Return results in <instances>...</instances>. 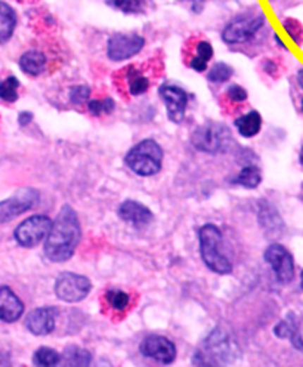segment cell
<instances>
[{
	"label": "cell",
	"mask_w": 303,
	"mask_h": 367,
	"mask_svg": "<svg viewBox=\"0 0 303 367\" xmlns=\"http://www.w3.org/2000/svg\"><path fill=\"white\" fill-rule=\"evenodd\" d=\"M109 4L125 13H138L144 9L145 0H109Z\"/></svg>",
	"instance_id": "cell-29"
},
{
	"label": "cell",
	"mask_w": 303,
	"mask_h": 367,
	"mask_svg": "<svg viewBox=\"0 0 303 367\" xmlns=\"http://www.w3.org/2000/svg\"><path fill=\"white\" fill-rule=\"evenodd\" d=\"M190 67H191L194 71L203 73V71H206V70H207V63H206V61H203L202 58H199V56H194V58H191V61H190Z\"/></svg>",
	"instance_id": "cell-34"
},
{
	"label": "cell",
	"mask_w": 303,
	"mask_h": 367,
	"mask_svg": "<svg viewBox=\"0 0 303 367\" xmlns=\"http://www.w3.org/2000/svg\"><path fill=\"white\" fill-rule=\"evenodd\" d=\"M54 290L59 301L67 304H78L87 298L90 290H92V283H90L86 275L66 271L56 277Z\"/></svg>",
	"instance_id": "cell-5"
},
{
	"label": "cell",
	"mask_w": 303,
	"mask_h": 367,
	"mask_svg": "<svg viewBox=\"0 0 303 367\" xmlns=\"http://www.w3.org/2000/svg\"><path fill=\"white\" fill-rule=\"evenodd\" d=\"M234 75V68L225 63H216L214 67L210 68L207 79L211 83H225L228 82Z\"/></svg>",
	"instance_id": "cell-27"
},
{
	"label": "cell",
	"mask_w": 303,
	"mask_h": 367,
	"mask_svg": "<svg viewBox=\"0 0 303 367\" xmlns=\"http://www.w3.org/2000/svg\"><path fill=\"white\" fill-rule=\"evenodd\" d=\"M140 352L145 359H151L160 364H172L176 359V347L166 336L149 335L140 344Z\"/></svg>",
	"instance_id": "cell-11"
},
{
	"label": "cell",
	"mask_w": 303,
	"mask_h": 367,
	"mask_svg": "<svg viewBox=\"0 0 303 367\" xmlns=\"http://www.w3.org/2000/svg\"><path fill=\"white\" fill-rule=\"evenodd\" d=\"M274 335L280 340H289L297 351H303V336L299 329V321L293 313L277 323L274 326Z\"/></svg>",
	"instance_id": "cell-17"
},
{
	"label": "cell",
	"mask_w": 303,
	"mask_h": 367,
	"mask_svg": "<svg viewBox=\"0 0 303 367\" xmlns=\"http://www.w3.org/2000/svg\"><path fill=\"white\" fill-rule=\"evenodd\" d=\"M226 97L233 102H245L247 99V91L240 85H231L228 89H226Z\"/></svg>",
	"instance_id": "cell-33"
},
{
	"label": "cell",
	"mask_w": 303,
	"mask_h": 367,
	"mask_svg": "<svg viewBox=\"0 0 303 367\" xmlns=\"http://www.w3.org/2000/svg\"><path fill=\"white\" fill-rule=\"evenodd\" d=\"M32 361L39 367H54L61 363V354L51 347H40L35 351Z\"/></svg>",
	"instance_id": "cell-24"
},
{
	"label": "cell",
	"mask_w": 303,
	"mask_h": 367,
	"mask_svg": "<svg viewBox=\"0 0 303 367\" xmlns=\"http://www.w3.org/2000/svg\"><path fill=\"white\" fill-rule=\"evenodd\" d=\"M24 314V304L11 287L0 286V321L15 323Z\"/></svg>",
	"instance_id": "cell-16"
},
{
	"label": "cell",
	"mask_w": 303,
	"mask_h": 367,
	"mask_svg": "<svg viewBox=\"0 0 303 367\" xmlns=\"http://www.w3.org/2000/svg\"><path fill=\"white\" fill-rule=\"evenodd\" d=\"M123 73H125V80L128 83V91L132 97H140L149 89L151 80L140 68H136L135 66H129L128 68L123 70Z\"/></svg>",
	"instance_id": "cell-19"
},
{
	"label": "cell",
	"mask_w": 303,
	"mask_h": 367,
	"mask_svg": "<svg viewBox=\"0 0 303 367\" xmlns=\"http://www.w3.org/2000/svg\"><path fill=\"white\" fill-rule=\"evenodd\" d=\"M89 97H90V87L86 85L73 86L68 92V98L74 106L85 104V102L89 101Z\"/></svg>",
	"instance_id": "cell-30"
},
{
	"label": "cell",
	"mask_w": 303,
	"mask_h": 367,
	"mask_svg": "<svg viewBox=\"0 0 303 367\" xmlns=\"http://www.w3.org/2000/svg\"><path fill=\"white\" fill-rule=\"evenodd\" d=\"M89 113L92 116H101V114H110L116 108V102L113 98L105 99H89L87 101Z\"/></svg>",
	"instance_id": "cell-28"
},
{
	"label": "cell",
	"mask_w": 303,
	"mask_h": 367,
	"mask_svg": "<svg viewBox=\"0 0 303 367\" xmlns=\"http://www.w3.org/2000/svg\"><path fill=\"white\" fill-rule=\"evenodd\" d=\"M237 185L245 187L247 189H254L261 185L262 182V173L261 169L256 168L253 165L242 168L241 172L237 175V178L233 181Z\"/></svg>",
	"instance_id": "cell-23"
},
{
	"label": "cell",
	"mask_w": 303,
	"mask_h": 367,
	"mask_svg": "<svg viewBox=\"0 0 303 367\" xmlns=\"http://www.w3.org/2000/svg\"><path fill=\"white\" fill-rule=\"evenodd\" d=\"M299 161H300V165H302V168H303V145H302V149H300V154H299Z\"/></svg>",
	"instance_id": "cell-38"
},
{
	"label": "cell",
	"mask_w": 303,
	"mask_h": 367,
	"mask_svg": "<svg viewBox=\"0 0 303 367\" xmlns=\"http://www.w3.org/2000/svg\"><path fill=\"white\" fill-rule=\"evenodd\" d=\"M105 301L113 308L114 311L123 313L130 304V295L125 290L120 289H109L105 292Z\"/></svg>",
	"instance_id": "cell-25"
},
{
	"label": "cell",
	"mask_w": 303,
	"mask_h": 367,
	"mask_svg": "<svg viewBox=\"0 0 303 367\" xmlns=\"http://www.w3.org/2000/svg\"><path fill=\"white\" fill-rule=\"evenodd\" d=\"M58 310L55 306H39L25 318V328L36 336H47L55 330Z\"/></svg>",
	"instance_id": "cell-14"
},
{
	"label": "cell",
	"mask_w": 303,
	"mask_h": 367,
	"mask_svg": "<svg viewBox=\"0 0 303 367\" xmlns=\"http://www.w3.org/2000/svg\"><path fill=\"white\" fill-rule=\"evenodd\" d=\"M159 95L164 102L169 120L172 123L184 122L188 107V94L176 85H163L160 86Z\"/></svg>",
	"instance_id": "cell-12"
},
{
	"label": "cell",
	"mask_w": 303,
	"mask_h": 367,
	"mask_svg": "<svg viewBox=\"0 0 303 367\" xmlns=\"http://www.w3.org/2000/svg\"><path fill=\"white\" fill-rule=\"evenodd\" d=\"M145 46V39L136 33H116L109 39L107 55L111 61H126L138 55Z\"/></svg>",
	"instance_id": "cell-9"
},
{
	"label": "cell",
	"mask_w": 303,
	"mask_h": 367,
	"mask_svg": "<svg viewBox=\"0 0 303 367\" xmlns=\"http://www.w3.org/2000/svg\"><path fill=\"white\" fill-rule=\"evenodd\" d=\"M302 111H303V99H302Z\"/></svg>",
	"instance_id": "cell-40"
},
{
	"label": "cell",
	"mask_w": 303,
	"mask_h": 367,
	"mask_svg": "<svg viewBox=\"0 0 303 367\" xmlns=\"http://www.w3.org/2000/svg\"><path fill=\"white\" fill-rule=\"evenodd\" d=\"M228 342H226L222 335L219 337H215V333L209 336V340L204 342V348H200L195 351L192 357V364L199 366H216L222 364L223 360H226L228 356Z\"/></svg>",
	"instance_id": "cell-13"
},
{
	"label": "cell",
	"mask_w": 303,
	"mask_h": 367,
	"mask_svg": "<svg viewBox=\"0 0 303 367\" xmlns=\"http://www.w3.org/2000/svg\"><path fill=\"white\" fill-rule=\"evenodd\" d=\"M199 244L202 259L210 271L219 275L233 273L231 261L221 252L222 232L216 225L204 224L199 230Z\"/></svg>",
	"instance_id": "cell-3"
},
{
	"label": "cell",
	"mask_w": 303,
	"mask_h": 367,
	"mask_svg": "<svg viewBox=\"0 0 303 367\" xmlns=\"http://www.w3.org/2000/svg\"><path fill=\"white\" fill-rule=\"evenodd\" d=\"M300 290H303V270L300 271Z\"/></svg>",
	"instance_id": "cell-39"
},
{
	"label": "cell",
	"mask_w": 303,
	"mask_h": 367,
	"mask_svg": "<svg viewBox=\"0 0 303 367\" xmlns=\"http://www.w3.org/2000/svg\"><path fill=\"white\" fill-rule=\"evenodd\" d=\"M117 215L123 223L133 225L135 228H144L153 223L154 213L145 204L136 200H125L117 209Z\"/></svg>",
	"instance_id": "cell-15"
},
{
	"label": "cell",
	"mask_w": 303,
	"mask_h": 367,
	"mask_svg": "<svg viewBox=\"0 0 303 367\" xmlns=\"http://www.w3.org/2000/svg\"><path fill=\"white\" fill-rule=\"evenodd\" d=\"M285 32L289 33V36L295 40V43H297V45H300L302 40H303V28H302V24L293 18H287L284 20L283 23Z\"/></svg>",
	"instance_id": "cell-31"
},
{
	"label": "cell",
	"mask_w": 303,
	"mask_h": 367,
	"mask_svg": "<svg viewBox=\"0 0 303 367\" xmlns=\"http://www.w3.org/2000/svg\"><path fill=\"white\" fill-rule=\"evenodd\" d=\"M297 83H299V86L303 89V68H300V70L297 71Z\"/></svg>",
	"instance_id": "cell-36"
},
{
	"label": "cell",
	"mask_w": 303,
	"mask_h": 367,
	"mask_svg": "<svg viewBox=\"0 0 303 367\" xmlns=\"http://www.w3.org/2000/svg\"><path fill=\"white\" fill-rule=\"evenodd\" d=\"M61 361H64L66 366L85 367L92 363V354H90L86 348L70 345L64 349L63 354H61Z\"/></svg>",
	"instance_id": "cell-22"
},
{
	"label": "cell",
	"mask_w": 303,
	"mask_h": 367,
	"mask_svg": "<svg viewBox=\"0 0 303 367\" xmlns=\"http://www.w3.org/2000/svg\"><path fill=\"white\" fill-rule=\"evenodd\" d=\"M18 87L20 80L15 76H9L0 83V99L5 102H15L18 101Z\"/></svg>",
	"instance_id": "cell-26"
},
{
	"label": "cell",
	"mask_w": 303,
	"mask_h": 367,
	"mask_svg": "<svg viewBox=\"0 0 303 367\" xmlns=\"http://www.w3.org/2000/svg\"><path fill=\"white\" fill-rule=\"evenodd\" d=\"M18 2H25V0H18Z\"/></svg>",
	"instance_id": "cell-41"
},
{
	"label": "cell",
	"mask_w": 303,
	"mask_h": 367,
	"mask_svg": "<svg viewBox=\"0 0 303 367\" xmlns=\"http://www.w3.org/2000/svg\"><path fill=\"white\" fill-rule=\"evenodd\" d=\"M17 27V13L8 4L0 0V45L6 43Z\"/></svg>",
	"instance_id": "cell-21"
},
{
	"label": "cell",
	"mask_w": 303,
	"mask_h": 367,
	"mask_svg": "<svg viewBox=\"0 0 303 367\" xmlns=\"http://www.w3.org/2000/svg\"><path fill=\"white\" fill-rule=\"evenodd\" d=\"M230 139V132L223 126L203 125L191 134V144L197 150L215 154L222 150L225 142Z\"/></svg>",
	"instance_id": "cell-10"
},
{
	"label": "cell",
	"mask_w": 303,
	"mask_h": 367,
	"mask_svg": "<svg viewBox=\"0 0 303 367\" xmlns=\"http://www.w3.org/2000/svg\"><path fill=\"white\" fill-rule=\"evenodd\" d=\"M20 68L28 76H39L47 67V56L40 51H27L20 58Z\"/></svg>",
	"instance_id": "cell-20"
},
{
	"label": "cell",
	"mask_w": 303,
	"mask_h": 367,
	"mask_svg": "<svg viewBox=\"0 0 303 367\" xmlns=\"http://www.w3.org/2000/svg\"><path fill=\"white\" fill-rule=\"evenodd\" d=\"M234 126L242 138H253L262 129V116L256 110H252L235 119Z\"/></svg>",
	"instance_id": "cell-18"
},
{
	"label": "cell",
	"mask_w": 303,
	"mask_h": 367,
	"mask_svg": "<svg viewBox=\"0 0 303 367\" xmlns=\"http://www.w3.org/2000/svg\"><path fill=\"white\" fill-rule=\"evenodd\" d=\"M265 24L264 13H242V15L234 18L222 32V39L228 45H240L252 40L256 33L261 30Z\"/></svg>",
	"instance_id": "cell-4"
},
{
	"label": "cell",
	"mask_w": 303,
	"mask_h": 367,
	"mask_svg": "<svg viewBox=\"0 0 303 367\" xmlns=\"http://www.w3.org/2000/svg\"><path fill=\"white\" fill-rule=\"evenodd\" d=\"M33 113H30V111H23V113H20V116H18V123L21 125V126H27V125H30L33 122Z\"/></svg>",
	"instance_id": "cell-35"
},
{
	"label": "cell",
	"mask_w": 303,
	"mask_h": 367,
	"mask_svg": "<svg viewBox=\"0 0 303 367\" xmlns=\"http://www.w3.org/2000/svg\"><path fill=\"white\" fill-rule=\"evenodd\" d=\"M52 227V219L47 215H33L15 228L13 237L23 247H35L47 239Z\"/></svg>",
	"instance_id": "cell-6"
},
{
	"label": "cell",
	"mask_w": 303,
	"mask_h": 367,
	"mask_svg": "<svg viewBox=\"0 0 303 367\" xmlns=\"http://www.w3.org/2000/svg\"><path fill=\"white\" fill-rule=\"evenodd\" d=\"M264 259L268 266H271L272 271H274L278 283L289 285L293 282L295 259L289 249L280 243H272L265 249Z\"/></svg>",
	"instance_id": "cell-7"
},
{
	"label": "cell",
	"mask_w": 303,
	"mask_h": 367,
	"mask_svg": "<svg viewBox=\"0 0 303 367\" xmlns=\"http://www.w3.org/2000/svg\"><path fill=\"white\" fill-rule=\"evenodd\" d=\"M195 56H199L203 61L209 63L211 58H214V46H211L210 43L206 40L199 42L195 46Z\"/></svg>",
	"instance_id": "cell-32"
},
{
	"label": "cell",
	"mask_w": 303,
	"mask_h": 367,
	"mask_svg": "<svg viewBox=\"0 0 303 367\" xmlns=\"http://www.w3.org/2000/svg\"><path fill=\"white\" fill-rule=\"evenodd\" d=\"M40 201V194L35 188H23L12 197L0 201V224L9 223L27 211L36 208Z\"/></svg>",
	"instance_id": "cell-8"
},
{
	"label": "cell",
	"mask_w": 303,
	"mask_h": 367,
	"mask_svg": "<svg viewBox=\"0 0 303 367\" xmlns=\"http://www.w3.org/2000/svg\"><path fill=\"white\" fill-rule=\"evenodd\" d=\"M82 239L79 216L70 204H64L52 221V227L44 239L43 252L51 262L61 263L71 259Z\"/></svg>",
	"instance_id": "cell-1"
},
{
	"label": "cell",
	"mask_w": 303,
	"mask_h": 367,
	"mask_svg": "<svg viewBox=\"0 0 303 367\" xmlns=\"http://www.w3.org/2000/svg\"><path fill=\"white\" fill-rule=\"evenodd\" d=\"M274 39H276V42H277V43H278V46H281V48H283V49H287V48H285V45H284V43H283V42H281V39H280V37H278V36H277V35H276V36H274Z\"/></svg>",
	"instance_id": "cell-37"
},
{
	"label": "cell",
	"mask_w": 303,
	"mask_h": 367,
	"mask_svg": "<svg viewBox=\"0 0 303 367\" xmlns=\"http://www.w3.org/2000/svg\"><path fill=\"white\" fill-rule=\"evenodd\" d=\"M164 153L161 145L154 139H142L135 144L125 157L126 166L138 176H154L163 168Z\"/></svg>",
	"instance_id": "cell-2"
}]
</instances>
